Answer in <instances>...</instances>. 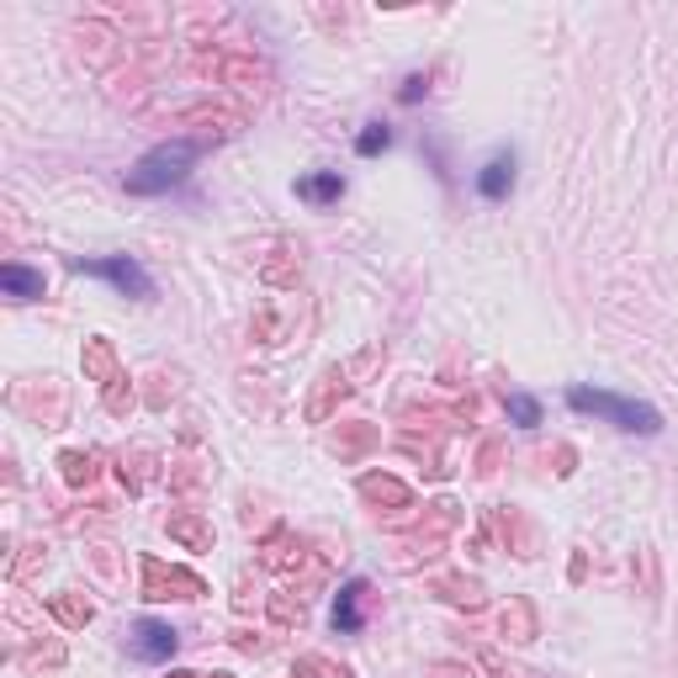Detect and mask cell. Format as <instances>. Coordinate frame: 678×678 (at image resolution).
Wrapping results in <instances>:
<instances>
[{
  "instance_id": "1",
  "label": "cell",
  "mask_w": 678,
  "mask_h": 678,
  "mask_svg": "<svg viewBox=\"0 0 678 678\" xmlns=\"http://www.w3.org/2000/svg\"><path fill=\"white\" fill-rule=\"evenodd\" d=\"M196 160H202V144H196V138H170V144L148 148L144 160L127 170L122 186H127L133 196H165V192H175V186L192 181Z\"/></svg>"
},
{
  "instance_id": "2",
  "label": "cell",
  "mask_w": 678,
  "mask_h": 678,
  "mask_svg": "<svg viewBox=\"0 0 678 678\" xmlns=\"http://www.w3.org/2000/svg\"><path fill=\"white\" fill-rule=\"evenodd\" d=\"M567 409L573 413H594L626 435H662V413L653 403H636V398H620V392H599V388H567Z\"/></svg>"
},
{
  "instance_id": "3",
  "label": "cell",
  "mask_w": 678,
  "mask_h": 678,
  "mask_svg": "<svg viewBox=\"0 0 678 678\" xmlns=\"http://www.w3.org/2000/svg\"><path fill=\"white\" fill-rule=\"evenodd\" d=\"M80 276H101V281H112L122 297H154V276H148L133 255H101V260H74Z\"/></svg>"
},
{
  "instance_id": "4",
  "label": "cell",
  "mask_w": 678,
  "mask_h": 678,
  "mask_svg": "<svg viewBox=\"0 0 678 678\" xmlns=\"http://www.w3.org/2000/svg\"><path fill=\"white\" fill-rule=\"evenodd\" d=\"M175 647H181V636H175V626H165V620H138V626H133V657H138V662H170Z\"/></svg>"
},
{
  "instance_id": "5",
  "label": "cell",
  "mask_w": 678,
  "mask_h": 678,
  "mask_svg": "<svg viewBox=\"0 0 678 678\" xmlns=\"http://www.w3.org/2000/svg\"><path fill=\"white\" fill-rule=\"evenodd\" d=\"M514 170H520L514 148H499V154L477 170V196H483V202H504V196L514 192Z\"/></svg>"
},
{
  "instance_id": "6",
  "label": "cell",
  "mask_w": 678,
  "mask_h": 678,
  "mask_svg": "<svg viewBox=\"0 0 678 678\" xmlns=\"http://www.w3.org/2000/svg\"><path fill=\"white\" fill-rule=\"evenodd\" d=\"M335 630L339 636H356V630L366 626V583L361 578H350L345 588H339V599H335Z\"/></svg>"
},
{
  "instance_id": "7",
  "label": "cell",
  "mask_w": 678,
  "mask_h": 678,
  "mask_svg": "<svg viewBox=\"0 0 678 678\" xmlns=\"http://www.w3.org/2000/svg\"><path fill=\"white\" fill-rule=\"evenodd\" d=\"M0 291L11 297V302H38L43 297V270H32V266H0Z\"/></svg>"
},
{
  "instance_id": "8",
  "label": "cell",
  "mask_w": 678,
  "mask_h": 678,
  "mask_svg": "<svg viewBox=\"0 0 678 678\" xmlns=\"http://www.w3.org/2000/svg\"><path fill=\"white\" fill-rule=\"evenodd\" d=\"M297 196H302L308 207H329V202L345 196V175H339V170H314V175L297 181Z\"/></svg>"
},
{
  "instance_id": "9",
  "label": "cell",
  "mask_w": 678,
  "mask_h": 678,
  "mask_svg": "<svg viewBox=\"0 0 678 678\" xmlns=\"http://www.w3.org/2000/svg\"><path fill=\"white\" fill-rule=\"evenodd\" d=\"M388 144H392V127H388V122H366L361 133H356V154H361V160H377V154H382Z\"/></svg>"
},
{
  "instance_id": "10",
  "label": "cell",
  "mask_w": 678,
  "mask_h": 678,
  "mask_svg": "<svg viewBox=\"0 0 678 678\" xmlns=\"http://www.w3.org/2000/svg\"><path fill=\"white\" fill-rule=\"evenodd\" d=\"M504 409H508V419H514L520 430H535V424H541V403H535L531 392H508Z\"/></svg>"
},
{
  "instance_id": "11",
  "label": "cell",
  "mask_w": 678,
  "mask_h": 678,
  "mask_svg": "<svg viewBox=\"0 0 678 678\" xmlns=\"http://www.w3.org/2000/svg\"><path fill=\"white\" fill-rule=\"evenodd\" d=\"M419 96H424V74H409V80H403V91H398V101H409L413 106Z\"/></svg>"
}]
</instances>
